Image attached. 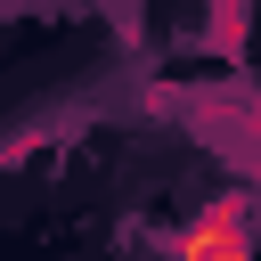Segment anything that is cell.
<instances>
[{"label": "cell", "instance_id": "obj_1", "mask_svg": "<svg viewBox=\"0 0 261 261\" xmlns=\"http://www.w3.org/2000/svg\"><path fill=\"white\" fill-rule=\"evenodd\" d=\"M171 261H253V196H212L179 228Z\"/></svg>", "mask_w": 261, "mask_h": 261}]
</instances>
